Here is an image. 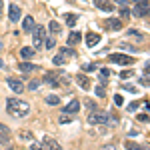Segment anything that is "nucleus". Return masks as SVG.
Returning a JSON list of instances; mask_svg holds the SVG:
<instances>
[{
    "label": "nucleus",
    "mask_w": 150,
    "mask_h": 150,
    "mask_svg": "<svg viewBox=\"0 0 150 150\" xmlns=\"http://www.w3.org/2000/svg\"><path fill=\"white\" fill-rule=\"evenodd\" d=\"M6 112L14 118H24L30 112V104L20 100V98H8L6 100Z\"/></svg>",
    "instance_id": "1"
},
{
    "label": "nucleus",
    "mask_w": 150,
    "mask_h": 150,
    "mask_svg": "<svg viewBox=\"0 0 150 150\" xmlns=\"http://www.w3.org/2000/svg\"><path fill=\"white\" fill-rule=\"evenodd\" d=\"M110 120V114L108 112H102V110H90V114H88V124H106Z\"/></svg>",
    "instance_id": "2"
},
{
    "label": "nucleus",
    "mask_w": 150,
    "mask_h": 150,
    "mask_svg": "<svg viewBox=\"0 0 150 150\" xmlns=\"http://www.w3.org/2000/svg\"><path fill=\"white\" fill-rule=\"evenodd\" d=\"M76 56V52L72 50V48H58V54L54 58H52V62L56 64V66H60V64H64L66 60H70V58H74Z\"/></svg>",
    "instance_id": "3"
},
{
    "label": "nucleus",
    "mask_w": 150,
    "mask_h": 150,
    "mask_svg": "<svg viewBox=\"0 0 150 150\" xmlns=\"http://www.w3.org/2000/svg\"><path fill=\"white\" fill-rule=\"evenodd\" d=\"M44 38H46V30H44V26H34V30H32V42H34V50H40V48H42Z\"/></svg>",
    "instance_id": "4"
},
{
    "label": "nucleus",
    "mask_w": 150,
    "mask_h": 150,
    "mask_svg": "<svg viewBox=\"0 0 150 150\" xmlns=\"http://www.w3.org/2000/svg\"><path fill=\"white\" fill-rule=\"evenodd\" d=\"M132 14H134V16H138V18H142V16L150 14V0H136Z\"/></svg>",
    "instance_id": "5"
},
{
    "label": "nucleus",
    "mask_w": 150,
    "mask_h": 150,
    "mask_svg": "<svg viewBox=\"0 0 150 150\" xmlns=\"http://www.w3.org/2000/svg\"><path fill=\"white\" fill-rule=\"evenodd\" d=\"M6 84H8V88H10L12 92H16V94H22L26 90V86H24V82L20 78H8Z\"/></svg>",
    "instance_id": "6"
},
{
    "label": "nucleus",
    "mask_w": 150,
    "mask_h": 150,
    "mask_svg": "<svg viewBox=\"0 0 150 150\" xmlns=\"http://www.w3.org/2000/svg\"><path fill=\"white\" fill-rule=\"evenodd\" d=\"M8 18H10V22H20V18H22V8L18 6V4H10V8H8Z\"/></svg>",
    "instance_id": "7"
},
{
    "label": "nucleus",
    "mask_w": 150,
    "mask_h": 150,
    "mask_svg": "<svg viewBox=\"0 0 150 150\" xmlns=\"http://www.w3.org/2000/svg\"><path fill=\"white\" fill-rule=\"evenodd\" d=\"M108 60L114 62V64H122V66H124V64H134V58L126 56V54H110Z\"/></svg>",
    "instance_id": "8"
},
{
    "label": "nucleus",
    "mask_w": 150,
    "mask_h": 150,
    "mask_svg": "<svg viewBox=\"0 0 150 150\" xmlns=\"http://www.w3.org/2000/svg\"><path fill=\"white\" fill-rule=\"evenodd\" d=\"M60 110H62V114H76V112L80 110V102L74 98V100H70L66 106H62Z\"/></svg>",
    "instance_id": "9"
},
{
    "label": "nucleus",
    "mask_w": 150,
    "mask_h": 150,
    "mask_svg": "<svg viewBox=\"0 0 150 150\" xmlns=\"http://www.w3.org/2000/svg\"><path fill=\"white\" fill-rule=\"evenodd\" d=\"M18 70L24 72V74H30V72H36V70H40L38 64H32V62H28V60H22L20 64H18Z\"/></svg>",
    "instance_id": "10"
},
{
    "label": "nucleus",
    "mask_w": 150,
    "mask_h": 150,
    "mask_svg": "<svg viewBox=\"0 0 150 150\" xmlns=\"http://www.w3.org/2000/svg\"><path fill=\"white\" fill-rule=\"evenodd\" d=\"M104 28H106V30H112V32H116V30H120V28H122V20H120V18H106Z\"/></svg>",
    "instance_id": "11"
},
{
    "label": "nucleus",
    "mask_w": 150,
    "mask_h": 150,
    "mask_svg": "<svg viewBox=\"0 0 150 150\" xmlns=\"http://www.w3.org/2000/svg\"><path fill=\"white\" fill-rule=\"evenodd\" d=\"M42 144H44L46 150H62V146H60L54 138H50V136H44V138H42Z\"/></svg>",
    "instance_id": "12"
},
{
    "label": "nucleus",
    "mask_w": 150,
    "mask_h": 150,
    "mask_svg": "<svg viewBox=\"0 0 150 150\" xmlns=\"http://www.w3.org/2000/svg\"><path fill=\"white\" fill-rule=\"evenodd\" d=\"M94 6L100 8V10H104V12H112L114 10V6H112L110 0H94Z\"/></svg>",
    "instance_id": "13"
},
{
    "label": "nucleus",
    "mask_w": 150,
    "mask_h": 150,
    "mask_svg": "<svg viewBox=\"0 0 150 150\" xmlns=\"http://www.w3.org/2000/svg\"><path fill=\"white\" fill-rule=\"evenodd\" d=\"M98 42H100V34H96V32H88L86 34V46L88 48H94Z\"/></svg>",
    "instance_id": "14"
},
{
    "label": "nucleus",
    "mask_w": 150,
    "mask_h": 150,
    "mask_svg": "<svg viewBox=\"0 0 150 150\" xmlns=\"http://www.w3.org/2000/svg\"><path fill=\"white\" fill-rule=\"evenodd\" d=\"M34 18H32V16H26V18H24L22 20V30L24 32H30V34H32V30H34Z\"/></svg>",
    "instance_id": "15"
},
{
    "label": "nucleus",
    "mask_w": 150,
    "mask_h": 150,
    "mask_svg": "<svg viewBox=\"0 0 150 150\" xmlns=\"http://www.w3.org/2000/svg\"><path fill=\"white\" fill-rule=\"evenodd\" d=\"M80 40H82V34L78 32V30H72L70 36H68V46H76Z\"/></svg>",
    "instance_id": "16"
},
{
    "label": "nucleus",
    "mask_w": 150,
    "mask_h": 150,
    "mask_svg": "<svg viewBox=\"0 0 150 150\" xmlns=\"http://www.w3.org/2000/svg\"><path fill=\"white\" fill-rule=\"evenodd\" d=\"M74 80L80 84V88H84V90H90V80H88L84 74H76V76H74Z\"/></svg>",
    "instance_id": "17"
},
{
    "label": "nucleus",
    "mask_w": 150,
    "mask_h": 150,
    "mask_svg": "<svg viewBox=\"0 0 150 150\" xmlns=\"http://www.w3.org/2000/svg\"><path fill=\"white\" fill-rule=\"evenodd\" d=\"M48 30H50V34H52V36H56V34L62 32V24L58 22V20H52V22L48 24Z\"/></svg>",
    "instance_id": "18"
},
{
    "label": "nucleus",
    "mask_w": 150,
    "mask_h": 150,
    "mask_svg": "<svg viewBox=\"0 0 150 150\" xmlns=\"http://www.w3.org/2000/svg\"><path fill=\"white\" fill-rule=\"evenodd\" d=\"M34 52H36L34 46H24L22 50H20V56H22L24 60H28V58H32V56H34Z\"/></svg>",
    "instance_id": "19"
},
{
    "label": "nucleus",
    "mask_w": 150,
    "mask_h": 150,
    "mask_svg": "<svg viewBox=\"0 0 150 150\" xmlns=\"http://www.w3.org/2000/svg\"><path fill=\"white\" fill-rule=\"evenodd\" d=\"M126 150H150L148 146H142V144H136V142H132V140H128L126 142Z\"/></svg>",
    "instance_id": "20"
},
{
    "label": "nucleus",
    "mask_w": 150,
    "mask_h": 150,
    "mask_svg": "<svg viewBox=\"0 0 150 150\" xmlns=\"http://www.w3.org/2000/svg\"><path fill=\"white\" fill-rule=\"evenodd\" d=\"M44 100H46V104H50V106H58V104H60V96H56V94H48Z\"/></svg>",
    "instance_id": "21"
},
{
    "label": "nucleus",
    "mask_w": 150,
    "mask_h": 150,
    "mask_svg": "<svg viewBox=\"0 0 150 150\" xmlns=\"http://www.w3.org/2000/svg\"><path fill=\"white\" fill-rule=\"evenodd\" d=\"M108 76H110V70H108V68H102V70H100V74H98L100 84H108Z\"/></svg>",
    "instance_id": "22"
},
{
    "label": "nucleus",
    "mask_w": 150,
    "mask_h": 150,
    "mask_svg": "<svg viewBox=\"0 0 150 150\" xmlns=\"http://www.w3.org/2000/svg\"><path fill=\"white\" fill-rule=\"evenodd\" d=\"M44 46H46V48H54V46H56V36L50 34L48 38H44Z\"/></svg>",
    "instance_id": "23"
},
{
    "label": "nucleus",
    "mask_w": 150,
    "mask_h": 150,
    "mask_svg": "<svg viewBox=\"0 0 150 150\" xmlns=\"http://www.w3.org/2000/svg\"><path fill=\"white\" fill-rule=\"evenodd\" d=\"M64 20H66L68 26L74 28V24H76V20H78V16H76V14H66V16H64Z\"/></svg>",
    "instance_id": "24"
},
{
    "label": "nucleus",
    "mask_w": 150,
    "mask_h": 150,
    "mask_svg": "<svg viewBox=\"0 0 150 150\" xmlns=\"http://www.w3.org/2000/svg\"><path fill=\"white\" fill-rule=\"evenodd\" d=\"M118 46H120V50H128V52H136V46H132V44H128V42H118Z\"/></svg>",
    "instance_id": "25"
},
{
    "label": "nucleus",
    "mask_w": 150,
    "mask_h": 150,
    "mask_svg": "<svg viewBox=\"0 0 150 150\" xmlns=\"http://www.w3.org/2000/svg\"><path fill=\"white\" fill-rule=\"evenodd\" d=\"M94 92H96V96L104 98V96H106V88H104V84H98V86L94 88Z\"/></svg>",
    "instance_id": "26"
},
{
    "label": "nucleus",
    "mask_w": 150,
    "mask_h": 150,
    "mask_svg": "<svg viewBox=\"0 0 150 150\" xmlns=\"http://www.w3.org/2000/svg\"><path fill=\"white\" fill-rule=\"evenodd\" d=\"M132 76H134L132 70H122V72H120V80H128V78H132Z\"/></svg>",
    "instance_id": "27"
},
{
    "label": "nucleus",
    "mask_w": 150,
    "mask_h": 150,
    "mask_svg": "<svg viewBox=\"0 0 150 150\" xmlns=\"http://www.w3.org/2000/svg\"><path fill=\"white\" fill-rule=\"evenodd\" d=\"M84 104L88 106V110H98V104L94 102V100H90V98H86V100H84Z\"/></svg>",
    "instance_id": "28"
},
{
    "label": "nucleus",
    "mask_w": 150,
    "mask_h": 150,
    "mask_svg": "<svg viewBox=\"0 0 150 150\" xmlns=\"http://www.w3.org/2000/svg\"><path fill=\"white\" fill-rule=\"evenodd\" d=\"M118 12H120V16H122V18H128V16H130V10L126 8V4H124V6H120V10H118Z\"/></svg>",
    "instance_id": "29"
},
{
    "label": "nucleus",
    "mask_w": 150,
    "mask_h": 150,
    "mask_svg": "<svg viewBox=\"0 0 150 150\" xmlns=\"http://www.w3.org/2000/svg\"><path fill=\"white\" fill-rule=\"evenodd\" d=\"M122 90H128V92H132V94L138 92V90H136V86H132V84H124V86H122Z\"/></svg>",
    "instance_id": "30"
},
{
    "label": "nucleus",
    "mask_w": 150,
    "mask_h": 150,
    "mask_svg": "<svg viewBox=\"0 0 150 150\" xmlns=\"http://www.w3.org/2000/svg\"><path fill=\"white\" fill-rule=\"evenodd\" d=\"M138 84L140 86H150V78L148 76H142V78H138Z\"/></svg>",
    "instance_id": "31"
},
{
    "label": "nucleus",
    "mask_w": 150,
    "mask_h": 150,
    "mask_svg": "<svg viewBox=\"0 0 150 150\" xmlns=\"http://www.w3.org/2000/svg\"><path fill=\"white\" fill-rule=\"evenodd\" d=\"M82 70H84V72H94V70H96V64H84Z\"/></svg>",
    "instance_id": "32"
},
{
    "label": "nucleus",
    "mask_w": 150,
    "mask_h": 150,
    "mask_svg": "<svg viewBox=\"0 0 150 150\" xmlns=\"http://www.w3.org/2000/svg\"><path fill=\"white\" fill-rule=\"evenodd\" d=\"M38 86H40V80H32L30 84H28V90H36Z\"/></svg>",
    "instance_id": "33"
},
{
    "label": "nucleus",
    "mask_w": 150,
    "mask_h": 150,
    "mask_svg": "<svg viewBox=\"0 0 150 150\" xmlns=\"http://www.w3.org/2000/svg\"><path fill=\"white\" fill-rule=\"evenodd\" d=\"M128 34L134 36V38H138V40H142V34H140L138 30H132V28H130V30H128Z\"/></svg>",
    "instance_id": "34"
},
{
    "label": "nucleus",
    "mask_w": 150,
    "mask_h": 150,
    "mask_svg": "<svg viewBox=\"0 0 150 150\" xmlns=\"http://www.w3.org/2000/svg\"><path fill=\"white\" fill-rule=\"evenodd\" d=\"M32 150H46L42 142H32Z\"/></svg>",
    "instance_id": "35"
},
{
    "label": "nucleus",
    "mask_w": 150,
    "mask_h": 150,
    "mask_svg": "<svg viewBox=\"0 0 150 150\" xmlns=\"http://www.w3.org/2000/svg\"><path fill=\"white\" fill-rule=\"evenodd\" d=\"M58 122H60V124H70V116L68 114H62V118H60Z\"/></svg>",
    "instance_id": "36"
},
{
    "label": "nucleus",
    "mask_w": 150,
    "mask_h": 150,
    "mask_svg": "<svg viewBox=\"0 0 150 150\" xmlns=\"http://www.w3.org/2000/svg\"><path fill=\"white\" fill-rule=\"evenodd\" d=\"M114 102L118 104V106H122V104H124V100H122V96H120V94H116V96H114Z\"/></svg>",
    "instance_id": "37"
},
{
    "label": "nucleus",
    "mask_w": 150,
    "mask_h": 150,
    "mask_svg": "<svg viewBox=\"0 0 150 150\" xmlns=\"http://www.w3.org/2000/svg\"><path fill=\"white\" fill-rule=\"evenodd\" d=\"M20 136H22L24 140H32V134H30V132H20Z\"/></svg>",
    "instance_id": "38"
},
{
    "label": "nucleus",
    "mask_w": 150,
    "mask_h": 150,
    "mask_svg": "<svg viewBox=\"0 0 150 150\" xmlns=\"http://www.w3.org/2000/svg\"><path fill=\"white\" fill-rule=\"evenodd\" d=\"M136 108H138V102H132L130 106H128V112H134Z\"/></svg>",
    "instance_id": "39"
},
{
    "label": "nucleus",
    "mask_w": 150,
    "mask_h": 150,
    "mask_svg": "<svg viewBox=\"0 0 150 150\" xmlns=\"http://www.w3.org/2000/svg\"><path fill=\"white\" fill-rule=\"evenodd\" d=\"M100 150H116V146H114V144H104Z\"/></svg>",
    "instance_id": "40"
},
{
    "label": "nucleus",
    "mask_w": 150,
    "mask_h": 150,
    "mask_svg": "<svg viewBox=\"0 0 150 150\" xmlns=\"http://www.w3.org/2000/svg\"><path fill=\"white\" fill-rule=\"evenodd\" d=\"M138 120H140V122H148V116H146V114H140Z\"/></svg>",
    "instance_id": "41"
},
{
    "label": "nucleus",
    "mask_w": 150,
    "mask_h": 150,
    "mask_svg": "<svg viewBox=\"0 0 150 150\" xmlns=\"http://www.w3.org/2000/svg\"><path fill=\"white\" fill-rule=\"evenodd\" d=\"M116 4H120V6H124V4H126V0H114Z\"/></svg>",
    "instance_id": "42"
},
{
    "label": "nucleus",
    "mask_w": 150,
    "mask_h": 150,
    "mask_svg": "<svg viewBox=\"0 0 150 150\" xmlns=\"http://www.w3.org/2000/svg\"><path fill=\"white\" fill-rule=\"evenodd\" d=\"M146 74H150V64H146Z\"/></svg>",
    "instance_id": "43"
},
{
    "label": "nucleus",
    "mask_w": 150,
    "mask_h": 150,
    "mask_svg": "<svg viewBox=\"0 0 150 150\" xmlns=\"http://www.w3.org/2000/svg\"><path fill=\"white\" fill-rule=\"evenodd\" d=\"M0 14H2V0H0Z\"/></svg>",
    "instance_id": "44"
}]
</instances>
